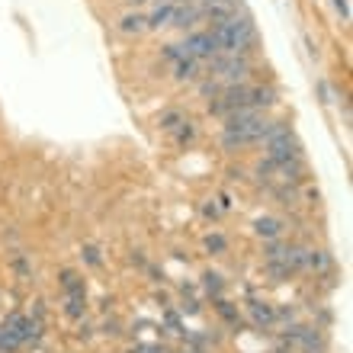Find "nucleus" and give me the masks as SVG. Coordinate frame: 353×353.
I'll use <instances>...</instances> for the list:
<instances>
[{"instance_id": "obj_4", "label": "nucleus", "mask_w": 353, "mask_h": 353, "mask_svg": "<svg viewBox=\"0 0 353 353\" xmlns=\"http://www.w3.org/2000/svg\"><path fill=\"white\" fill-rule=\"evenodd\" d=\"M257 232L261 234H279V222H273V219H261V222H257Z\"/></svg>"}, {"instance_id": "obj_3", "label": "nucleus", "mask_w": 353, "mask_h": 353, "mask_svg": "<svg viewBox=\"0 0 353 353\" xmlns=\"http://www.w3.org/2000/svg\"><path fill=\"white\" fill-rule=\"evenodd\" d=\"M141 26H145V17H139V13H135V17H125V19H122V32H139Z\"/></svg>"}, {"instance_id": "obj_2", "label": "nucleus", "mask_w": 353, "mask_h": 353, "mask_svg": "<svg viewBox=\"0 0 353 353\" xmlns=\"http://www.w3.org/2000/svg\"><path fill=\"white\" fill-rule=\"evenodd\" d=\"M170 17H174V7H170V3H168V7H158V10H154V13H151V19H148V23H151V26H164V23H168Z\"/></svg>"}, {"instance_id": "obj_5", "label": "nucleus", "mask_w": 353, "mask_h": 353, "mask_svg": "<svg viewBox=\"0 0 353 353\" xmlns=\"http://www.w3.org/2000/svg\"><path fill=\"white\" fill-rule=\"evenodd\" d=\"M334 7L341 10V17H347V0H334Z\"/></svg>"}, {"instance_id": "obj_1", "label": "nucleus", "mask_w": 353, "mask_h": 353, "mask_svg": "<svg viewBox=\"0 0 353 353\" xmlns=\"http://www.w3.org/2000/svg\"><path fill=\"white\" fill-rule=\"evenodd\" d=\"M186 55H193V58H212L219 48H215V39L212 32H199V36H190L186 39Z\"/></svg>"}]
</instances>
